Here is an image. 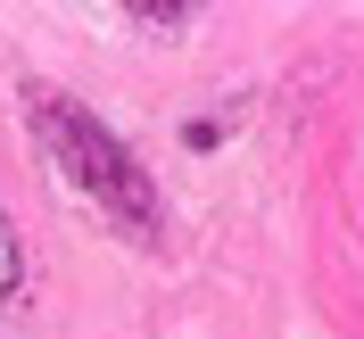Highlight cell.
<instances>
[{"label":"cell","mask_w":364,"mask_h":339,"mask_svg":"<svg viewBox=\"0 0 364 339\" xmlns=\"http://www.w3.org/2000/svg\"><path fill=\"white\" fill-rule=\"evenodd\" d=\"M124 17H133V25H191L199 9H182V0H133Z\"/></svg>","instance_id":"obj_3"},{"label":"cell","mask_w":364,"mask_h":339,"mask_svg":"<svg viewBox=\"0 0 364 339\" xmlns=\"http://www.w3.org/2000/svg\"><path fill=\"white\" fill-rule=\"evenodd\" d=\"M25 108H33V133H42V149L58 158V174H67L116 232H133V240L158 232V190H149V174L133 166V149H124L100 116H83L67 91H42V83L25 91Z\"/></svg>","instance_id":"obj_1"},{"label":"cell","mask_w":364,"mask_h":339,"mask_svg":"<svg viewBox=\"0 0 364 339\" xmlns=\"http://www.w3.org/2000/svg\"><path fill=\"white\" fill-rule=\"evenodd\" d=\"M25 290V249H17V224H9V207H0V298Z\"/></svg>","instance_id":"obj_2"}]
</instances>
